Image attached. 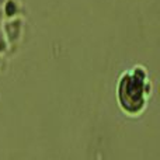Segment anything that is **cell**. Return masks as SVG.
<instances>
[{
  "mask_svg": "<svg viewBox=\"0 0 160 160\" xmlns=\"http://www.w3.org/2000/svg\"><path fill=\"white\" fill-rule=\"evenodd\" d=\"M153 94V82L143 65H133L119 75L115 84V100L119 110L131 118L146 111Z\"/></svg>",
  "mask_w": 160,
  "mask_h": 160,
  "instance_id": "6da1fadb",
  "label": "cell"
},
{
  "mask_svg": "<svg viewBox=\"0 0 160 160\" xmlns=\"http://www.w3.org/2000/svg\"><path fill=\"white\" fill-rule=\"evenodd\" d=\"M25 17H11V18H3L0 21L2 30L6 35V39L10 47V59L18 53L25 35Z\"/></svg>",
  "mask_w": 160,
  "mask_h": 160,
  "instance_id": "7a4b0ae2",
  "label": "cell"
},
{
  "mask_svg": "<svg viewBox=\"0 0 160 160\" xmlns=\"http://www.w3.org/2000/svg\"><path fill=\"white\" fill-rule=\"evenodd\" d=\"M25 13H27V8L22 0H6L4 7H3V18L25 17L27 16Z\"/></svg>",
  "mask_w": 160,
  "mask_h": 160,
  "instance_id": "3957f363",
  "label": "cell"
},
{
  "mask_svg": "<svg viewBox=\"0 0 160 160\" xmlns=\"http://www.w3.org/2000/svg\"><path fill=\"white\" fill-rule=\"evenodd\" d=\"M0 55H4L10 59V47H8V42L2 30V24H0Z\"/></svg>",
  "mask_w": 160,
  "mask_h": 160,
  "instance_id": "277c9868",
  "label": "cell"
},
{
  "mask_svg": "<svg viewBox=\"0 0 160 160\" xmlns=\"http://www.w3.org/2000/svg\"><path fill=\"white\" fill-rule=\"evenodd\" d=\"M7 63H8V58H7V56L0 55V73L6 70V68H7Z\"/></svg>",
  "mask_w": 160,
  "mask_h": 160,
  "instance_id": "5b68a950",
  "label": "cell"
}]
</instances>
